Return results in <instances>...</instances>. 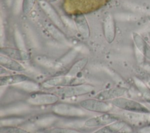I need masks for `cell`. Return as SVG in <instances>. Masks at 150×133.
Returning a JSON list of instances; mask_svg holds the SVG:
<instances>
[{
  "label": "cell",
  "mask_w": 150,
  "mask_h": 133,
  "mask_svg": "<svg viewBox=\"0 0 150 133\" xmlns=\"http://www.w3.org/2000/svg\"><path fill=\"white\" fill-rule=\"evenodd\" d=\"M94 86L90 84H77L61 87L54 92L59 97L70 98L87 94L94 90Z\"/></svg>",
  "instance_id": "1"
},
{
  "label": "cell",
  "mask_w": 150,
  "mask_h": 133,
  "mask_svg": "<svg viewBox=\"0 0 150 133\" xmlns=\"http://www.w3.org/2000/svg\"><path fill=\"white\" fill-rule=\"evenodd\" d=\"M113 106L128 112L150 113L148 109L142 103L125 97H120L111 100Z\"/></svg>",
  "instance_id": "2"
},
{
  "label": "cell",
  "mask_w": 150,
  "mask_h": 133,
  "mask_svg": "<svg viewBox=\"0 0 150 133\" xmlns=\"http://www.w3.org/2000/svg\"><path fill=\"white\" fill-rule=\"evenodd\" d=\"M59 100V97L54 93L35 92L31 93L27 99L29 104L33 106L54 105Z\"/></svg>",
  "instance_id": "3"
},
{
  "label": "cell",
  "mask_w": 150,
  "mask_h": 133,
  "mask_svg": "<svg viewBox=\"0 0 150 133\" xmlns=\"http://www.w3.org/2000/svg\"><path fill=\"white\" fill-rule=\"evenodd\" d=\"M79 105L84 110L100 113H108L113 106L111 103L107 101L100 100L96 98L84 99L80 102Z\"/></svg>",
  "instance_id": "4"
},
{
  "label": "cell",
  "mask_w": 150,
  "mask_h": 133,
  "mask_svg": "<svg viewBox=\"0 0 150 133\" xmlns=\"http://www.w3.org/2000/svg\"><path fill=\"white\" fill-rule=\"evenodd\" d=\"M76 78L65 75V76H59L51 78L49 79L46 80L42 83L44 88H49L52 87H64L70 85H77L83 83L79 82Z\"/></svg>",
  "instance_id": "5"
},
{
  "label": "cell",
  "mask_w": 150,
  "mask_h": 133,
  "mask_svg": "<svg viewBox=\"0 0 150 133\" xmlns=\"http://www.w3.org/2000/svg\"><path fill=\"white\" fill-rule=\"evenodd\" d=\"M120 120L117 116L108 113H103L101 115L94 116L86 120L84 125L87 127H103Z\"/></svg>",
  "instance_id": "6"
},
{
  "label": "cell",
  "mask_w": 150,
  "mask_h": 133,
  "mask_svg": "<svg viewBox=\"0 0 150 133\" xmlns=\"http://www.w3.org/2000/svg\"><path fill=\"white\" fill-rule=\"evenodd\" d=\"M127 92V89L124 87H115L99 92L94 96V98L103 101L112 100L124 96Z\"/></svg>",
  "instance_id": "7"
},
{
  "label": "cell",
  "mask_w": 150,
  "mask_h": 133,
  "mask_svg": "<svg viewBox=\"0 0 150 133\" xmlns=\"http://www.w3.org/2000/svg\"><path fill=\"white\" fill-rule=\"evenodd\" d=\"M132 39L137 51L150 61V45L138 33H132Z\"/></svg>",
  "instance_id": "8"
},
{
  "label": "cell",
  "mask_w": 150,
  "mask_h": 133,
  "mask_svg": "<svg viewBox=\"0 0 150 133\" xmlns=\"http://www.w3.org/2000/svg\"><path fill=\"white\" fill-rule=\"evenodd\" d=\"M53 110L55 113L62 116H80L83 115L81 114L83 112L81 109L71 104H56L53 107Z\"/></svg>",
  "instance_id": "9"
},
{
  "label": "cell",
  "mask_w": 150,
  "mask_h": 133,
  "mask_svg": "<svg viewBox=\"0 0 150 133\" xmlns=\"http://www.w3.org/2000/svg\"><path fill=\"white\" fill-rule=\"evenodd\" d=\"M129 128L126 122L118 120L114 123L101 127L93 133H118Z\"/></svg>",
  "instance_id": "10"
},
{
  "label": "cell",
  "mask_w": 150,
  "mask_h": 133,
  "mask_svg": "<svg viewBox=\"0 0 150 133\" xmlns=\"http://www.w3.org/2000/svg\"><path fill=\"white\" fill-rule=\"evenodd\" d=\"M39 4L51 20L59 27L63 28L64 24L62 19L59 17L53 8L45 0H39Z\"/></svg>",
  "instance_id": "11"
},
{
  "label": "cell",
  "mask_w": 150,
  "mask_h": 133,
  "mask_svg": "<svg viewBox=\"0 0 150 133\" xmlns=\"http://www.w3.org/2000/svg\"><path fill=\"white\" fill-rule=\"evenodd\" d=\"M1 54L16 61H27L30 58L29 53L25 50H22L19 48H1Z\"/></svg>",
  "instance_id": "12"
},
{
  "label": "cell",
  "mask_w": 150,
  "mask_h": 133,
  "mask_svg": "<svg viewBox=\"0 0 150 133\" xmlns=\"http://www.w3.org/2000/svg\"><path fill=\"white\" fill-rule=\"evenodd\" d=\"M29 78L23 74H15L1 76L0 78V86H6L28 82Z\"/></svg>",
  "instance_id": "13"
},
{
  "label": "cell",
  "mask_w": 150,
  "mask_h": 133,
  "mask_svg": "<svg viewBox=\"0 0 150 133\" xmlns=\"http://www.w3.org/2000/svg\"><path fill=\"white\" fill-rule=\"evenodd\" d=\"M104 36L107 41L111 43L115 37V25L112 16L111 14L107 15L104 20Z\"/></svg>",
  "instance_id": "14"
},
{
  "label": "cell",
  "mask_w": 150,
  "mask_h": 133,
  "mask_svg": "<svg viewBox=\"0 0 150 133\" xmlns=\"http://www.w3.org/2000/svg\"><path fill=\"white\" fill-rule=\"evenodd\" d=\"M0 64L4 68L13 71L22 72L25 70V67L18 61L1 54L0 55Z\"/></svg>",
  "instance_id": "15"
},
{
  "label": "cell",
  "mask_w": 150,
  "mask_h": 133,
  "mask_svg": "<svg viewBox=\"0 0 150 133\" xmlns=\"http://www.w3.org/2000/svg\"><path fill=\"white\" fill-rule=\"evenodd\" d=\"M135 85L142 97L144 101L150 102V87L143 80L138 78H134Z\"/></svg>",
  "instance_id": "16"
},
{
  "label": "cell",
  "mask_w": 150,
  "mask_h": 133,
  "mask_svg": "<svg viewBox=\"0 0 150 133\" xmlns=\"http://www.w3.org/2000/svg\"><path fill=\"white\" fill-rule=\"evenodd\" d=\"M74 22L80 33L84 37H87L89 35V28L86 18L83 15H79L76 18Z\"/></svg>",
  "instance_id": "17"
},
{
  "label": "cell",
  "mask_w": 150,
  "mask_h": 133,
  "mask_svg": "<svg viewBox=\"0 0 150 133\" xmlns=\"http://www.w3.org/2000/svg\"><path fill=\"white\" fill-rule=\"evenodd\" d=\"M88 58L86 57L79 60L73 65L66 75L68 76L75 77V76L80 72L81 70L86 66Z\"/></svg>",
  "instance_id": "18"
},
{
  "label": "cell",
  "mask_w": 150,
  "mask_h": 133,
  "mask_svg": "<svg viewBox=\"0 0 150 133\" xmlns=\"http://www.w3.org/2000/svg\"><path fill=\"white\" fill-rule=\"evenodd\" d=\"M39 133H82L81 132L72 128L64 127H52L44 129Z\"/></svg>",
  "instance_id": "19"
},
{
  "label": "cell",
  "mask_w": 150,
  "mask_h": 133,
  "mask_svg": "<svg viewBox=\"0 0 150 133\" xmlns=\"http://www.w3.org/2000/svg\"><path fill=\"white\" fill-rule=\"evenodd\" d=\"M47 31L56 40L60 42H67L64 35L53 25H48L46 27Z\"/></svg>",
  "instance_id": "20"
},
{
  "label": "cell",
  "mask_w": 150,
  "mask_h": 133,
  "mask_svg": "<svg viewBox=\"0 0 150 133\" xmlns=\"http://www.w3.org/2000/svg\"><path fill=\"white\" fill-rule=\"evenodd\" d=\"M0 133H30L28 131L18 127L1 126Z\"/></svg>",
  "instance_id": "21"
},
{
  "label": "cell",
  "mask_w": 150,
  "mask_h": 133,
  "mask_svg": "<svg viewBox=\"0 0 150 133\" xmlns=\"http://www.w3.org/2000/svg\"><path fill=\"white\" fill-rule=\"evenodd\" d=\"M14 36H15V41H16V44H17L19 49L26 51L22 36L19 30H18L17 29H16L15 30Z\"/></svg>",
  "instance_id": "22"
},
{
  "label": "cell",
  "mask_w": 150,
  "mask_h": 133,
  "mask_svg": "<svg viewBox=\"0 0 150 133\" xmlns=\"http://www.w3.org/2000/svg\"><path fill=\"white\" fill-rule=\"evenodd\" d=\"M35 0H23L22 9L25 14L29 13L32 9Z\"/></svg>",
  "instance_id": "23"
},
{
  "label": "cell",
  "mask_w": 150,
  "mask_h": 133,
  "mask_svg": "<svg viewBox=\"0 0 150 133\" xmlns=\"http://www.w3.org/2000/svg\"><path fill=\"white\" fill-rule=\"evenodd\" d=\"M23 0H15L13 4V12L18 14L22 8Z\"/></svg>",
  "instance_id": "24"
},
{
  "label": "cell",
  "mask_w": 150,
  "mask_h": 133,
  "mask_svg": "<svg viewBox=\"0 0 150 133\" xmlns=\"http://www.w3.org/2000/svg\"><path fill=\"white\" fill-rule=\"evenodd\" d=\"M62 19L63 23H66L71 28H72V29H76V28L75 22H73L71 20H70L68 18L64 16V17H62Z\"/></svg>",
  "instance_id": "25"
},
{
  "label": "cell",
  "mask_w": 150,
  "mask_h": 133,
  "mask_svg": "<svg viewBox=\"0 0 150 133\" xmlns=\"http://www.w3.org/2000/svg\"><path fill=\"white\" fill-rule=\"evenodd\" d=\"M138 133H150V125H145L139 128L138 130Z\"/></svg>",
  "instance_id": "26"
},
{
  "label": "cell",
  "mask_w": 150,
  "mask_h": 133,
  "mask_svg": "<svg viewBox=\"0 0 150 133\" xmlns=\"http://www.w3.org/2000/svg\"><path fill=\"white\" fill-rule=\"evenodd\" d=\"M1 41H2L4 38V35H5V34H4V26H3L2 19L1 20Z\"/></svg>",
  "instance_id": "27"
},
{
  "label": "cell",
  "mask_w": 150,
  "mask_h": 133,
  "mask_svg": "<svg viewBox=\"0 0 150 133\" xmlns=\"http://www.w3.org/2000/svg\"><path fill=\"white\" fill-rule=\"evenodd\" d=\"M142 103L146 106V107L148 109V110L150 112V102H148V101H143Z\"/></svg>",
  "instance_id": "28"
},
{
  "label": "cell",
  "mask_w": 150,
  "mask_h": 133,
  "mask_svg": "<svg viewBox=\"0 0 150 133\" xmlns=\"http://www.w3.org/2000/svg\"><path fill=\"white\" fill-rule=\"evenodd\" d=\"M7 2H8V4L9 5H11V3H12V0H7Z\"/></svg>",
  "instance_id": "29"
},
{
  "label": "cell",
  "mask_w": 150,
  "mask_h": 133,
  "mask_svg": "<svg viewBox=\"0 0 150 133\" xmlns=\"http://www.w3.org/2000/svg\"><path fill=\"white\" fill-rule=\"evenodd\" d=\"M148 37L149 40V41H150V32H148Z\"/></svg>",
  "instance_id": "30"
},
{
  "label": "cell",
  "mask_w": 150,
  "mask_h": 133,
  "mask_svg": "<svg viewBox=\"0 0 150 133\" xmlns=\"http://www.w3.org/2000/svg\"><path fill=\"white\" fill-rule=\"evenodd\" d=\"M147 19H148V20L150 22V15H148V16H147Z\"/></svg>",
  "instance_id": "31"
},
{
  "label": "cell",
  "mask_w": 150,
  "mask_h": 133,
  "mask_svg": "<svg viewBox=\"0 0 150 133\" xmlns=\"http://www.w3.org/2000/svg\"><path fill=\"white\" fill-rule=\"evenodd\" d=\"M146 125H150V121H149L148 123V124H147Z\"/></svg>",
  "instance_id": "32"
}]
</instances>
